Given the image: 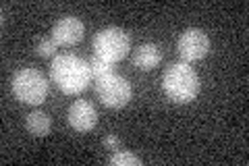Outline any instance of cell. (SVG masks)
Returning <instances> with one entry per match:
<instances>
[{
    "label": "cell",
    "instance_id": "obj_1",
    "mask_svg": "<svg viewBox=\"0 0 249 166\" xmlns=\"http://www.w3.org/2000/svg\"><path fill=\"white\" fill-rule=\"evenodd\" d=\"M52 81L65 93H79L91 83L89 62L75 54H58L50 65Z\"/></svg>",
    "mask_w": 249,
    "mask_h": 166
},
{
    "label": "cell",
    "instance_id": "obj_2",
    "mask_svg": "<svg viewBox=\"0 0 249 166\" xmlns=\"http://www.w3.org/2000/svg\"><path fill=\"white\" fill-rule=\"evenodd\" d=\"M162 90L177 104H189L199 93V77L189 62H175L162 75Z\"/></svg>",
    "mask_w": 249,
    "mask_h": 166
},
{
    "label": "cell",
    "instance_id": "obj_3",
    "mask_svg": "<svg viewBox=\"0 0 249 166\" xmlns=\"http://www.w3.org/2000/svg\"><path fill=\"white\" fill-rule=\"evenodd\" d=\"M131 50V37L121 27H104L93 37V54L108 62H119Z\"/></svg>",
    "mask_w": 249,
    "mask_h": 166
},
{
    "label": "cell",
    "instance_id": "obj_4",
    "mask_svg": "<svg viewBox=\"0 0 249 166\" xmlns=\"http://www.w3.org/2000/svg\"><path fill=\"white\" fill-rule=\"evenodd\" d=\"M13 93L23 104L37 106L48 96V81L37 69H21L13 77Z\"/></svg>",
    "mask_w": 249,
    "mask_h": 166
},
{
    "label": "cell",
    "instance_id": "obj_5",
    "mask_svg": "<svg viewBox=\"0 0 249 166\" xmlns=\"http://www.w3.org/2000/svg\"><path fill=\"white\" fill-rule=\"evenodd\" d=\"M93 90H96V96L100 98V102L108 108L127 106L131 96H133L131 83L124 77L116 75V73L100 79V81H93Z\"/></svg>",
    "mask_w": 249,
    "mask_h": 166
},
{
    "label": "cell",
    "instance_id": "obj_6",
    "mask_svg": "<svg viewBox=\"0 0 249 166\" xmlns=\"http://www.w3.org/2000/svg\"><path fill=\"white\" fill-rule=\"evenodd\" d=\"M177 50H178V56L183 58V62H189L191 65V62L208 56L210 37L197 27L185 29L181 34V37H178V42H177Z\"/></svg>",
    "mask_w": 249,
    "mask_h": 166
},
{
    "label": "cell",
    "instance_id": "obj_7",
    "mask_svg": "<svg viewBox=\"0 0 249 166\" xmlns=\"http://www.w3.org/2000/svg\"><path fill=\"white\" fill-rule=\"evenodd\" d=\"M67 118H69V125L79 133L91 131L98 125V112L88 100H77L75 104H71Z\"/></svg>",
    "mask_w": 249,
    "mask_h": 166
},
{
    "label": "cell",
    "instance_id": "obj_8",
    "mask_svg": "<svg viewBox=\"0 0 249 166\" xmlns=\"http://www.w3.org/2000/svg\"><path fill=\"white\" fill-rule=\"evenodd\" d=\"M83 34H85V27L77 17H62L52 27V39L58 46H73L77 42H81Z\"/></svg>",
    "mask_w": 249,
    "mask_h": 166
},
{
    "label": "cell",
    "instance_id": "obj_9",
    "mask_svg": "<svg viewBox=\"0 0 249 166\" xmlns=\"http://www.w3.org/2000/svg\"><path fill=\"white\" fill-rule=\"evenodd\" d=\"M131 58H133V67H137L139 71H152L154 67H158L162 52L156 44H142Z\"/></svg>",
    "mask_w": 249,
    "mask_h": 166
},
{
    "label": "cell",
    "instance_id": "obj_10",
    "mask_svg": "<svg viewBox=\"0 0 249 166\" xmlns=\"http://www.w3.org/2000/svg\"><path fill=\"white\" fill-rule=\"evenodd\" d=\"M25 129L34 137H44V135H48V133H50L52 121H50V116L44 114V112H31L25 118Z\"/></svg>",
    "mask_w": 249,
    "mask_h": 166
},
{
    "label": "cell",
    "instance_id": "obj_11",
    "mask_svg": "<svg viewBox=\"0 0 249 166\" xmlns=\"http://www.w3.org/2000/svg\"><path fill=\"white\" fill-rule=\"evenodd\" d=\"M89 73H91V81H100V79H104V77L114 73V65L104 60V58L93 56L91 62H89Z\"/></svg>",
    "mask_w": 249,
    "mask_h": 166
},
{
    "label": "cell",
    "instance_id": "obj_12",
    "mask_svg": "<svg viewBox=\"0 0 249 166\" xmlns=\"http://www.w3.org/2000/svg\"><path fill=\"white\" fill-rule=\"evenodd\" d=\"M108 164L110 166H139L142 164V158H137L131 152H114L110 158H108Z\"/></svg>",
    "mask_w": 249,
    "mask_h": 166
},
{
    "label": "cell",
    "instance_id": "obj_13",
    "mask_svg": "<svg viewBox=\"0 0 249 166\" xmlns=\"http://www.w3.org/2000/svg\"><path fill=\"white\" fill-rule=\"evenodd\" d=\"M56 48H58V44L54 42L52 37H44L42 42L37 44V54H40V56H54Z\"/></svg>",
    "mask_w": 249,
    "mask_h": 166
},
{
    "label": "cell",
    "instance_id": "obj_14",
    "mask_svg": "<svg viewBox=\"0 0 249 166\" xmlns=\"http://www.w3.org/2000/svg\"><path fill=\"white\" fill-rule=\"evenodd\" d=\"M102 144H104L108 149H114V152H119V149H121V139L116 137V135H106Z\"/></svg>",
    "mask_w": 249,
    "mask_h": 166
}]
</instances>
